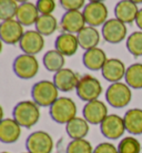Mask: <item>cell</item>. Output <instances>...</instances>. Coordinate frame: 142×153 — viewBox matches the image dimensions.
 <instances>
[{
	"mask_svg": "<svg viewBox=\"0 0 142 153\" xmlns=\"http://www.w3.org/2000/svg\"><path fill=\"white\" fill-rule=\"evenodd\" d=\"M21 135V126L13 119H2L0 122V141L6 144L16 143Z\"/></svg>",
	"mask_w": 142,
	"mask_h": 153,
	"instance_id": "19",
	"label": "cell"
},
{
	"mask_svg": "<svg viewBox=\"0 0 142 153\" xmlns=\"http://www.w3.org/2000/svg\"><path fill=\"white\" fill-rule=\"evenodd\" d=\"M125 130L131 135L142 134V108H131L125 112L124 116Z\"/></svg>",
	"mask_w": 142,
	"mask_h": 153,
	"instance_id": "24",
	"label": "cell"
},
{
	"mask_svg": "<svg viewBox=\"0 0 142 153\" xmlns=\"http://www.w3.org/2000/svg\"><path fill=\"white\" fill-rule=\"evenodd\" d=\"M93 153H119L118 148L112 143L109 142H102L98 144L93 150Z\"/></svg>",
	"mask_w": 142,
	"mask_h": 153,
	"instance_id": "34",
	"label": "cell"
},
{
	"mask_svg": "<svg viewBox=\"0 0 142 153\" xmlns=\"http://www.w3.org/2000/svg\"><path fill=\"white\" fill-rule=\"evenodd\" d=\"M127 34L128 28L125 24L117 18L108 19L101 28V35L109 44H120L124 40Z\"/></svg>",
	"mask_w": 142,
	"mask_h": 153,
	"instance_id": "8",
	"label": "cell"
},
{
	"mask_svg": "<svg viewBox=\"0 0 142 153\" xmlns=\"http://www.w3.org/2000/svg\"><path fill=\"white\" fill-rule=\"evenodd\" d=\"M101 134L109 140H118L124 135L125 124L123 117L118 114H109L100 124Z\"/></svg>",
	"mask_w": 142,
	"mask_h": 153,
	"instance_id": "10",
	"label": "cell"
},
{
	"mask_svg": "<svg viewBox=\"0 0 142 153\" xmlns=\"http://www.w3.org/2000/svg\"><path fill=\"white\" fill-rule=\"evenodd\" d=\"M77 104L70 97H59L49 107V114L52 121L58 124H67L77 116Z\"/></svg>",
	"mask_w": 142,
	"mask_h": 153,
	"instance_id": "3",
	"label": "cell"
},
{
	"mask_svg": "<svg viewBox=\"0 0 142 153\" xmlns=\"http://www.w3.org/2000/svg\"><path fill=\"white\" fill-rule=\"evenodd\" d=\"M78 42H79L80 48H82L84 51H89L91 48L98 47L100 43V33L96 27L91 26H86L83 29H81L77 34Z\"/></svg>",
	"mask_w": 142,
	"mask_h": 153,
	"instance_id": "22",
	"label": "cell"
},
{
	"mask_svg": "<svg viewBox=\"0 0 142 153\" xmlns=\"http://www.w3.org/2000/svg\"><path fill=\"white\" fill-rule=\"evenodd\" d=\"M23 153H30V152H28V151H27V152H23Z\"/></svg>",
	"mask_w": 142,
	"mask_h": 153,
	"instance_id": "40",
	"label": "cell"
},
{
	"mask_svg": "<svg viewBox=\"0 0 142 153\" xmlns=\"http://www.w3.org/2000/svg\"><path fill=\"white\" fill-rule=\"evenodd\" d=\"M18 4H25V2H29V0H16Z\"/></svg>",
	"mask_w": 142,
	"mask_h": 153,
	"instance_id": "36",
	"label": "cell"
},
{
	"mask_svg": "<svg viewBox=\"0 0 142 153\" xmlns=\"http://www.w3.org/2000/svg\"><path fill=\"white\" fill-rule=\"evenodd\" d=\"M1 153H10V152H6V151H4V152H1Z\"/></svg>",
	"mask_w": 142,
	"mask_h": 153,
	"instance_id": "39",
	"label": "cell"
},
{
	"mask_svg": "<svg viewBox=\"0 0 142 153\" xmlns=\"http://www.w3.org/2000/svg\"><path fill=\"white\" fill-rule=\"evenodd\" d=\"M105 100L110 106L123 108L128 106L132 100V88L127 83H112L105 91Z\"/></svg>",
	"mask_w": 142,
	"mask_h": 153,
	"instance_id": "4",
	"label": "cell"
},
{
	"mask_svg": "<svg viewBox=\"0 0 142 153\" xmlns=\"http://www.w3.org/2000/svg\"><path fill=\"white\" fill-rule=\"evenodd\" d=\"M139 10L140 9L138 8V4L132 2L131 0H120L114 7V15L117 19L127 25L132 24L133 22H135Z\"/></svg>",
	"mask_w": 142,
	"mask_h": 153,
	"instance_id": "18",
	"label": "cell"
},
{
	"mask_svg": "<svg viewBox=\"0 0 142 153\" xmlns=\"http://www.w3.org/2000/svg\"><path fill=\"white\" fill-rule=\"evenodd\" d=\"M12 71L15 75L21 79H31L39 72V62L36 56L21 54L13 59Z\"/></svg>",
	"mask_w": 142,
	"mask_h": 153,
	"instance_id": "5",
	"label": "cell"
},
{
	"mask_svg": "<svg viewBox=\"0 0 142 153\" xmlns=\"http://www.w3.org/2000/svg\"><path fill=\"white\" fill-rule=\"evenodd\" d=\"M119 153H141L142 145L134 136H124L118 144Z\"/></svg>",
	"mask_w": 142,
	"mask_h": 153,
	"instance_id": "29",
	"label": "cell"
},
{
	"mask_svg": "<svg viewBox=\"0 0 142 153\" xmlns=\"http://www.w3.org/2000/svg\"><path fill=\"white\" fill-rule=\"evenodd\" d=\"M82 115L88 121L89 124L100 125L103 122V120L109 115L108 107L105 105V103L100 100L91 101V102L86 103L82 110Z\"/></svg>",
	"mask_w": 142,
	"mask_h": 153,
	"instance_id": "12",
	"label": "cell"
},
{
	"mask_svg": "<svg viewBox=\"0 0 142 153\" xmlns=\"http://www.w3.org/2000/svg\"><path fill=\"white\" fill-rule=\"evenodd\" d=\"M40 17V13L38 10L37 6L32 2H25L19 4L16 19L23 26H32L36 25L38 18Z\"/></svg>",
	"mask_w": 142,
	"mask_h": 153,
	"instance_id": "21",
	"label": "cell"
},
{
	"mask_svg": "<svg viewBox=\"0 0 142 153\" xmlns=\"http://www.w3.org/2000/svg\"><path fill=\"white\" fill-rule=\"evenodd\" d=\"M53 139L45 131H34L26 140V149L30 153H51L53 150Z\"/></svg>",
	"mask_w": 142,
	"mask_h": 153,
	"instance_id": "7",
	"label": "cell"
},
{
	"mask_svg": "<svg viewBox=\"0 0 142 153\" xmlns=\"http://www.w3.org/2000/svg\"><path fill=\"white\" fill-rule=\"evenodd\" d=\"M92 144L86 139L71 140L67 145L66 153H93Z\"/></svg>",
	"mask_w": 142,
	"mask_h": 153,
	"instance_id": "31",
	"label": "cell"
},
{
	"mask_svg": "<svg viewBox=\"0 0 142 153\" xmlns=\"http://www.w3.org/2000/svg\"><path fill=\"white\" fill-rule=\"evenodd\" d=\"M102 91L103 89L100 81L91 75H83L80 77L78 86L75 88L78 97L86 103L99 100Z\"/></svg>",
	"mask_w": 142,
	"mask_h": 153,
	"instance_id": "6",
	"label": "cell"
},
{
	"mask_svg": "<svg viewBox=\"0 0 142 153\" xmlns=\"http://www.w3.org/2000/svg\"><path fill=\"white\" fill-rule=\"evenodd\" d=\"M132 2H134V4H142V0H131Z\"/></svg>",
	"mask_w": 142,
	"mask_h": 153,
	"instance_id": "38",
	"label": "cell"
},
{
	"mask_svg": "<svg viewBox=\"0 0 142 153\" xmlns=\"http://www.w3.org/2000/svg\"><path fill=\"white\" fill-rule=\"evenodd\" d=\"M89 2H103L105 0H88Z\"/></svg>",
	"mask_w": 142,
	"mask_h": 153,
	"instance_id": "37",
	"label": "cell"
},
{
	"mask_svg": "<svg viewBox=\"0 0 142 153\" xmlns=\"http://www.w3.org/2000/svg\"><path fill=\"white\" fill-rule=\"evenodd\" d=\"M135 25L138 26V28L142 31V8L139 10L137 19H135Z\"/></svg>",
	"mask_w": 142,
	"mask_h": 153,
	"instance_id": "35",
	"label": "cell"
},
{
	"mask_svg": "<svg viewBox=\"0 0 142 153\" xmlns=\"http://www.w3.org/2000/svg\"><path fill=\"white\" fill-rule=\"evenodd\" d=\"M82 13L87 25L97 28L103 26L108 20L109 10L103 2H88L84 6Z\"/></svg>",
	"mask_w": 142,
	"mask_h": 153,
	"instance_id": "9",
	"label": "cell"
},
{
	"mask_svg": "<svg viewBox=\"0 0 142 153\" xmlns=\"http://www.w3.org/2000/svg\"><path fill=\"white\" fill-rule=\"evenodd\" d=\"M124 81L133 89H142V64L134 63L127 67Z\"/></svg>",
	"mask_w": 142,
	"mask_h": 153,
	"instance_id": "27",
	"label": "cell"
},
{
	"mask_svg": "<svg viewBox=\"0 0 142 153\" xmlns=\"http://www.w3.org/2000/svg\"><path fill=\"white\" fill-rule=\"evenodd\" d=\"M78 37L75 34L70 33H62L56 38L54 42V49L61 53L64 57H71L78 51L79 48Z\"/></svg>",
	"mask_w": 142,
	"mask_h": 153,
	"instance_id": "17",
	"label": "cell"
},
{
	"mask_svg": "<svg viewBox=\"0 0 142 153\" xmlns=\"http://www.w3.org/2000/svg\"><path fill=\"white\" fill-rule=\"evenodd\" d=\"M59 92L53 81H39L31 88V97L40 107H50L59 98Z\"/></svg>",
	"mask_w": 142,
	"mask_h": 153,
	"instance_id": "2",
	"label": "cell"
},
{
	"mask_svg": "<svg viewBox=\"0 0 142 153\" xmlns=\"http://www.w3.org/2000/svg\"><path fill=\"white\" fill-rule=\"evenodd\" d=\"M19 4L16 0H0V19L10 20L16 19Z\"/></svg>",
	"mask_w": 142,
	"mask_h": 153,
	"instance_id": "30",
	"label": "cell"
},
{
	"mask_svg": "<svg viewBox=\"0 0 142 153\" xmlns=\"http://www.w3.org/2000/svg\"><path fill=\"white\" fill-rule=\"evenodd\" d=\"M25 33L23 26L17 19L4 20L0 25V38L2 43L7 45H16L20 43Z\"/></svg>",
	"mask_w": 142,
	"mask_h": 153,
	"instance_id": "11",
	"label": "cell"
},
{
	"mask_svg": "<svg viewBox=\"0 0 142 153\" xmlns=\"http://www.w3.org/2000/svg\"><path fill=\"white\" fill-rule=\"evenodd\" d=\"M127 67L124 63L119 58H108L105 66L101 69L102 77L105 81L112 83L121 82L122 78H124Z\"/></svg>",
	"mask_w": 142,
	"mask_h": 153,
	"instance_id": "16",
	"label": "cell"
},
{
	"mask_svg": "<svg viewBox=\"0 0 142 153\" xmlns=\"http://www.w3.org/2000/svg\"><path fill=\"white\" fill-rule=\"evenodd\" d=\"M12 119L21 128H31L39 122L40 106L34 101H21L13 107Z\"/></svg>",
	"mask_w": 142,
	"mask_h": 153,
	"instance_id": "1",
	"label": "cell"
},
{
	"mask_svg": "<svg viewBox=\"0 0 142 153\" xmlns=\"http://www.w3.org/2000/svg\"><path fill=\"white\" fill-rule=\"evenodd\" d=\"M45 37L37 30H27L22 36L19 47L23 54L36 56L45 47Z\"/></svg>",
	"mask_w": 142,
	"mask_h": 153,
	"instance_id": "13",
	"label": "cell"
},
{
	"mask_svg": "<svg viewBox=\"0 0 142 153\" xmlns=\"http://www.w3.org/2000/svg\"><path fill=\"white\" fill-rule=\"evenodd\" d=\"M36 30L46 37L50 36L58 28V20L53 15H40L36 22Z\"/></svg>",
	"mask_w": 142,
	"mask_h": 153,
	"instance_id": "26",
	"label": "cell"
},
{
	"mask_svg": "<svg viewBox=\"0 0 142 153\" xmlns=\"http://www.w3.org/2000/svg\"><path fill=\"white\" fill-rule=\"evenodd\" d=\"M108 60L107 55L103 49L99 47H94L89 51H86L82 55V63L84 67L88 68L89 71H101L105 66V62Z\"/></svg>",
	"mask_w": 142,
	"mask_h": 153,
	"instance_id": "20",
	"label": "cell"
},
{
	"mask_svg": "<svg viewBox=\"0 0 142 153\" xmlns=\"http://www.w3.org/2000/svg\"><path fill=\"white\" fill-rule=\"evenodd\" d=\"M66 132L71 140L86 139V136L90 132V124L84 117L75 116V119L66 124Z\"/></svg>",
	"mask_w": 142,
	"mask_h": 153,
	"instance_id": "23",
	"label": "cell"
},
{
	"mask_svg": "<svg viewBox=\"0 0 142 153\" xmlns=\"http://www.w3.org/2000/svg\"><path fill=\"white\" fill-rule=\"evenodd\" d=\"M127 49L130 54L134 57H141L142 56V31H133L127 38L125 43Z\"/></svg>",
	"mask_w": 142,
	"mask_h": 153,
	"instance_id": "28",
	"label": "cell"
},
{
	"mask_svg": "<svg viewBox=\"0 0 142 153\" xmlns=\"http://www.w3.org/2000/svg\"><path fill=\"white\" fill-rule=\"evenodd\" d=\"M59 2L66 11L80 10L81 8H84V6H86L84 4L86 0H59Z\"/></svg>",
	"mask_w": 142,
	"mask_h": 153,
	"instance_id": "33",
	"label": "cell"
},
{
	"mask_svg": "<svg viewBox=\"0 0 142 153\" xmlns=\"http://www.w3.org/2000/svg\"><path fill=\"white\" fill-rule=\"evenodd\" d=\"M60 26L63 33H70L77 35L81 29L87 26L86 19L82 11L80 10H70L66 11L61 17Z\"/></svg>",
	"mask_w": 142,
	"mask_h": 153,
	"instance_id": "14",
	"label": "cell"
},
{
	"mask_svg": "<svg viewBox=\"0 0 142 153\" xmlns=\"http://www.w3.org/2000/svg\"><path fill=\"white\" fill-rule=\"evenodd\" d=\"M42 63L47 71L51 73H57L60 69L64 68L63 66L66 64V59H64V56L61 53H59L57 49H51L43 55Z\"/></svg>",
	"mask_w": 142,
	"mask_h": 153,
	"instance_id": "25",
	"label": "cell"
},
{
	"mask_svg": "<svg viewBox=\"0 0 142 153\" xmlns=\"http://www.w3.org/2000/svg\"><path fill=\"white\" fill-rule=\"evenodd\" d=\"M36 6L40 15H52L56 9V0H37Z\"/></svg>",
	"mask_w": 142,
	"mask_h": 153,
	"instance_id": "32",
	"label": "cell"
},
{
	"mask_svg": "<svg viewBox=\"0 0 142 153\" xmlns=\"http://www.w3.org/2000/svg\"><path fill=\"white\" fill-rule=\"evenodd\" d=\"M79 81V75L70 68H62L53 75V83L57 88L63 93H69L77 88Z\"/></svg>",
	"mask_w": 142,
	"mask_h": 153,
	"instance_id": "15",
	"label": "cell"
}]
</instances>
